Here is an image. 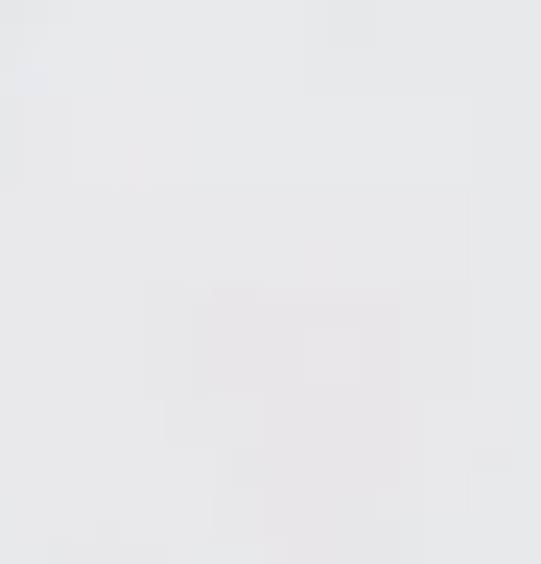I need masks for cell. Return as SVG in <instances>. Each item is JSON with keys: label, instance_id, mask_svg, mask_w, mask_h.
Wrapping results in <instances>:
<instances>
[]
</instances>
